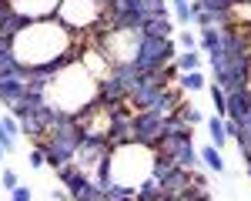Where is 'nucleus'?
Here are the masks:
<instances>
[{
    "mask_svg": "<svg viewBox=\"0 0 251 201\" xmlns=\"http://www.w3.org/2000/svg\"><path fill=\"white\" fill-rule=\"evenodd\" d=\"M168 3H171V7H174V3H181V0H168Z\"/></svg>",
    "mask_w": 251,
    "mask_h": 201,
    "instance_id": "obj_34",
    "label": "nucleus"
},
{
    "mask_svg": "<svg viewBox=\"0 0 251 201\" xmlns=\"http://www.w3.org/2000/svg\"><path fill=\"white\" fill-rule=\"evenodd\" d=\"M148 17H171V3L168 0H144Z\"/></svg>",
    "mask_w": 251,
    "mask_h": 201,
    "instance_id": "obj_27",
    "label": "nucleus"
},
{
    "mask_svg": "<svg viewBox=\"0 0 251 201\" xmlns=\"http://www.w3.org/2000/svg\"><path fill=\"white\" fill-rule=\"evenodd\" d=\"M251 114V87H238V91H228V111H225V121H241Z\"/></svg>",
    "mask_w": 251,
    "mask_h": 201,
    "instance_id": "obj_10",
    "label": "nucleus"
},
{
    "mask_svg": "<svg viewBox=\"0 0 251 201\" xmlns=\"http://www.w3.org/2000/svg\"><path fill=\"white\" fill-rule=\"evenodd\" d=\"M198 158H201V164H204L211 175H225V158H221V151H218L214 144H204V148H198Z\"/></svg>",
    "mask_w": 251,
    "mask_h": 201,
    "instance_id": "obj_16",
    "label": "nucleus"
},
{
    "mask_svg": "<svg viewBox=\"0 0 251 201\" xmlns=\"http://www.w3.org/2000/svg\"><path fill=\"white\" fill-rule=\"evenodd\" d=\"M221 47V30L218 27H208V30H198V50H204V54H211Z\"/></svg>",
    "mask_w": 251,
    "mask_h": 201,
    "instance_id": "obj_20",
    "label": "nucleus"
},
{
    "mask_svg": "<svg viewBox=\"0 0 251 201\" xmlns=\"http://www.w3.org/2000/svg\"><path fill=\"white\" fill-rule=\"evenodd\" d=\"M3 158H7V151H3V148H0V161H3Z\"/></svg>",
    "mask_w": 251,
    "mask_h": 201,
    "instance_id": "obj_33",
    "label": "nucleus"
},
{
    "mask_svg": "<svg viewBox=\"0 0 251 201\" xmlns=\"http://www.w3.org/2000/svg\"><path fill=\"white\" fill-rule=\"evenodd\" d=\"M248 178H251V164H248Z\"/></svg>",
    "mask_w": 251,
    "mask_h": 201,
    "instance_id": "obj_36",
    "label": "nucleus"
},
{
    "mask_svg": "<svg viewBox=\"0 0 251 201\" xmlns=\"http://www.w3.org/2000/svg\"><path fill=\"white\" fill-rule=\"evenodd\" d=\"M161 195H164V191H161V184H157L154 178H148V181H141V184H137L134 201H157Z\"/></svg>",
    "mask_w": 251,
    "mask_h": 201,
    "instance_id": "obj_21",
    "label": "nucleus"
},
{
    "mask_svg": "<svg viewBox=\"0 0 251 201\" xmlns=\"http://www.w3.org/2000/svg\"><path fill=\"white\" fill-rule=\"evenodd\" d=\"M54 17L71 34H94L104 24V3H97V0H60Z\"/></svg>",
    "mask_w": 251,
    "mask_h": 201,
    "instance_id": "obj_5",
    "label": "nucleus"
},
{
    "mask_svg": "<svg viewBox=\"0 0 251 201\" xmlns=\"http://www.w3.org/2000/svg\"><path fill=\"white\" fill-rule=\"evenodd\" d=\"M10 201H30V188H24V184L14 188V191H10Z\"/></svg>",
    "mask_w": 251,
    "mask_h": 201,
    "instance_id": "obj_30",
    "label": "nucleus"
},
{
    "mask_svg": "<svg viewBox=\"0 0 251 201\" xmlns=\"http://www.w3.org/2000/svg\"><path fill=\"white\" fill-rule=\"evenodd\" d=\"M234 144H238V154L245 158V164H251V127H241V124H238Z\"/></svg>",
    "mask_w": 251,
    "mask_h": 201,
    "instance_id": "obj_24",
    "label": "nucleus"
},
{
    "mask_svg": "<svg viewBox=\"0 0 251 201\" xmlns=\"http://www.w3.org/2000/svg\"><path fill=\"white\" fill-rule=\"evenodd\" d=\"M10 44H14L17 64H24V67L67 64V60H77V54H80V50H74V34H71L57 17L30 20Z\"/></svg>",
    "mask_w": 251,
    "mask_h": 201,
    "instance_id": "obj_1",
    "label": "nucleus"
},
{
    "mask_svg": "<svg viewBox=\"0 0 251 201\" xmlns=\"http://www.w3.org/2000/svg\"><path fill=\"white\" fill-rule=\"evenodd\" d=\"M231 24L251 30V0H238V3L231 7Z\"/></svg>",
    "mask_w": 251,
    "mask_h": 201,
    "instance_id": "obj_22",
    "label": "nucleus"
},
{
    "mask_svg": "<svg viewBox=\"0 0 251 201\" xmlns=\"http://www.w3.org/2000/svg\"><path fill=\"white\" fill-rule=\"evenodd\" d=\"M131 124H134V144L157 148V141L168 131V114H161V111H134Z\"/></svg>",
    "mask_w": 251,
    "mask_h": 201,
    "instance_id": "obj_8",
    "label": "nucleus"
},
{
    "mask_svg": "<svg viewBox=\"0 0 251 201\" xmlns=\"http://www.w3.org/2000/svg\"><path fill=\"white\" fill-rule=\"evenodd\" d=\"M141 44V30H97L91 37V47H97L104 60L117 67V64H131Z\"/></svg>",
    "mask_w": 251,
    "mask_h": 201,
    "instance_id": "obj_6",
    "label": "nucleus"
},
{
    "mask_svg": "<svg viewBox=\"0 0 251 201\" xmlns=\"http://www.w3.org/2000/svg\"><path fill=\"white\" fill-rule=\"evenodd\" d=\"M80 144H84V131H80V124L74 118H64L47 138L40 141L37 148L44 151V158H47V168L57 171V168H64V164H74Z\"/></svg>",
    "mask_w": 251,
    "mask_h": 201,
    "instance_id": "obj_4",
    "label": "nucleus"
},
{
    "mask_svg": "<svg viewBox=\"0 0 251 201\" xmlns=\"http://www.w3.org/2000/svg\"><path fill=\"white\" fill-rule=\"evenodd\" d=\"M0 184H3L7 191H14V188H20V181H17V171H10V168H7V171H0Z\"/></svg>",
    "mask_w": 251,
    "mask_h": 201,
    "instance_id": "obj_28",
    "label": "nucleus"
},
{
    "mask_svg": "<svg viewBox=\"0 0 251 201\" xmlns=\"http://www.w3.org/2000/svg\"><path fill=\"white\" fill-rule=\"evenodd\" d=\"M248 40H251V30H248Z\"/></svg>",
    "mask_w": 251,
    "mask_h": 201,
    "instance_id": "obj_37",
    "label": "nucleus"
},
{
    "mask_svg": "<svg viewBox=\"0 0 251 201\" xmlns=\"http://www.w3.org/2000/svg\"><path fill=\"white\" fill-rule=\"evenodd\" d=\"M177 87H181L184 94H198V91H204V87H208V77H204L201 71H191V74H177Z\"/></svg>",
    "mask_w": 251,
    "mask_h": 201,
    "instance_id": "obj_18",
    "label": "nucleus"
},
{
    "mask_svg": "<svg viewBox=\"0 0 251 201\" xmlns=\"http://www.w3.org/2000/svg\"><path fill=\"white\" fill-rule=\"evenodd\" d=\"M174 47H177V50H198V34H194L191 27L174 30Z\"/></svg>",
    "mask_w": 251,
    "mask_h": 201,
    "instance_id": "obj_23",
    "label": "nucleus"
},
{
    "mask_svg": "<svg viewBox=\"0 0 251 201\" xmlns=\"http://www.w3.org/2000/svg\"><path fill=\"white\" fill-rule=\"evenodd\" d=\"M141 37H174V20L171 17H148L141 24Z\"/></svg>",
    "mask_w": 251,
    "mask_h": 201,
    "instance_id": "obj_12",
    "label": "nucleus"
},
{
    "mask_svg": "<svg viewBox=\"0 0 251 201\" xmlns=\"http://www.w3.org/2000/svg\"><path fill=\"white\" fill-rule=\"evenodd\" d=\"M204 127H208V138H211V144L221 151V148L228 144V127H225V118H218V114H214V118L204 121Z\"/></svg>",
    "mask_w": 251,
    "mask_h": 201,
    "instance_id": "obj_17",
    "label": "nucleus"
},
{
    "mask_svg": "<svg viewBox=\"0 0 251 201\" xmlns=\"http://www.w3.org/2000/svg\"><path fill=\"white\" fill-rule=\"evenodd\" d=\"M17 57H14V44L7 37H0V77H14L17 74Z\"/></svg>",
    "mask_w": 251,
    "mask_h": 201,
    "instance_id": "obj_15",
    "label": "nucleus"
},
{
    "mask_svg": "<svg viewBox=\"0 0 251 201\" xmlns=\"http://www.w3.org/2000/svg\"><path fill=\"white\" fill-rule=\"evenodd\" d=\"M0 148H3V151H7V154H10V151H14V138H10V134H7V131H3V127H0Z\"/></svg>",
    "mask_w": 251,
    "mask_h": 201,
    "instance_id": "obj_31",
    "label": "nucleus"
},
{
    "mask_svg": "<svg viewBox=\"0 0 251 201\" xmlns=\"http://www.w3.org/2000/svg\"><path fill=\"white\" fill-rule=\"evenodd\" d=\"M248 87H251V80H248Z\"/></svg>",
    "mask_w": 251,
    "mask_h": 201,
    "instance_id": "obj_38",
    "label": "nucleus"
},
{
    "mask_svg": "<svg viewBox=\"0 0 251 201\" xmlns=\"http://www.w3.org/2000/svg\"><path fill=\"white\" fill-rule=\"evenodd\" d=\"M208 98H211V104H214V114L218 118H225V111H228V91L221 87V84H214V80H208Z\"/></svg>",
    "mask_w": 251,
    "mask_h": 201,
    "instance_id": "obj_19",
    "label": "nucleus"
},
{
    "mask_svg": "<svg viewBox=\"0 0 251 201\" xmlns=\"http://www.w3.org/2000/svg\"><path fill=\"white\" fill-rule=\"evenodd\" d=\"M198 0H181V3H174L171 7V20L174 24H181V27H194V17H198Z\"/></svg>",
    "mask_w": 251,
    "mask_h": 201,
    "instance_id": "obj_13",
    "label": "nucleus"
},
{
    "mask_svg": "<svg viewBox=\"0 0 251 201\" xmlns=\"http://www.w3.org/2000/svg\"><path fill=\"white\" fill-rule=\"evenodd\" d=\"M154 148H144V144H121L111 148V181L124 191H137L141 181L151 178L154 171Z\"/></svg>",
    "mask_w": 251,
    "mask_h": 201,
    "instance_id": "obj_3",
    "label": "nucleus"
},
{
    "mask_svg": "<svg viewBox=\"0 0 251 201\" xmlns=\"http://www.w3.org/2000/svg\"><path fill=\"white\" fill-rule=\"evenodd\" d=\"M238 0H198L201 10H211V14H231V7Z\"/></svg>",
    "mask_w": 251,
    "mask_h": 201,
    "instance_id": "obj_26",
    "label": "nucleus"
},
{
    "mask_svg": "<svg viewBox=\"0 0 251 201\" xmlns=\"http://www.w3.org/2000/svg\"><path fill=\"white\" fill-rule=\"evenodd\" d=\"M7 3L24 20H50L60 7V0H7Z\"/></svg>",
    "mask_w": 251,
    "mask_h": 201,
    "instance_id": "obj_9",
    "label": "nucleus"
},
{
    "mask_svg": "<svg viewBox=\"0 0 251 201\" xmlns=\"http://www.w3.org/2000/svg\"><path fill=\"white\" fill-rule=\"evenodd\" d=\"M174 54H177L174 37H141L131 64H134L137 74H157V71H164L174 60Z\"/></svg>",
    "mask_w": 251,
    "mask_h": 201,
    "instance_id": "obj_7",
    "label": "nucleus"
},
{
    "mask_svg": "<svg viewBox=\"0 0 251 201\" xmlns=\"http://www.w3.org/2000/svg\"><path fill=\"white\" fill-rule=\"evenodd\" d=\"M171 64H174V71H177V74H191V71H201V50H177Z\"/></svg>",
    "mask_w": 251,
    "mask_h": 201,
    "instance_id": "obj_14",
    "label": "nucleus"
},
{
    "mask_svg": "<svg viewBox=\"0 0 251 201\" xmlns=\"http://www.w3.org/2000/svg\"><path fill=\"white\" fill-rule=\"evenodd\" d=\"M97 3H111V0H97Z\"/></svg>",
    "mask_w": 251,
    "mask_h": 201,
    "instance_id": "obj_35",
    "label": "nucleus"
},
{
    "mask_svg": "<svg viewBox=\"0 0 251 201\" xmlns=\"http://www.w3.org/2000/svg\"><path fill=\"white\" fill-rule=\"evenodd\" d=\"M24 94H27V84L17 77H0V104L10 111L14 104H20L24 100Z\"/></svg>",
    "mask_w": 251,
    "mask_h": 201,
    "instance_id": "obj_11",
    "label": "nucleus"
},
{
    "mask_svg": "<svg viewBox=\"0 0 251 201\" xmlns=\"http://www.w3.org/2000/svg\"><path fill=\"white\" fill-rule=\"evenodd\" d=\"M157 201H184V198H181V195H161Z\"/></svg>",
    "mask_w": 251,
    "mask_h": 201,
    "instance_id": "obj_32",
    "label": "nucleus"
},
{
    "mask_svg": "<svg viewBox=\"0 0 251 201\" xmlns=\"http://www.w3.org/2000/svg\"><path fill=\"white\" fill-rule=\"evenodd\" d=\"M97 87H100V80L91 77L80 60H71L67 67H60L54 74L50 87H47V100L57 107L60 114L77 118L91 104H97Z\"/></svg>",
    "mask_w": 251,
    "mask_h": 201,
    "instance_id": "obj_2",
    "label": "nucleus"
},
{
    "mask_svg": "<svg viewBox=\"0 0 251 201\" xmlns=\"http://www.w3.org/2000/svg\"><path fill=\"white\" fill-rule=\"evenodd\" d=\"M30 168H47V158L40 148H30Z\"/></svg>",
    "mask_w": 251,
    "mask_h": 201,
    "instance_id": "obj_29",
    "label": "nucleus"
},
{
    "mask_svg": "<svg viewBox=\"0 0 251 201\" xmlns=\"http://www.w3.org/2000/svg\"><path fill=\"white\" fill-rule=\"evenodd\" d=\"M177 114L184 118V124H188V127H198V124H204V121H208L201 111H198V107H194V104H181V107H177Z\"/></svg>",
    "mask_w": 251,
    "mask_h": 201,
    "instance_id": "obj_25",
    "label": "nucleus"
}]
</instances>
